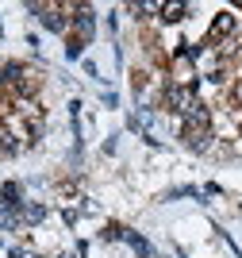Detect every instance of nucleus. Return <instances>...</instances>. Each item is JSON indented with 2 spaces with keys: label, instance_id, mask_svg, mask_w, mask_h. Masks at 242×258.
Listing matches in <instances>:
<instances>
[{
  "label": "nucleus",
  "instance_id": "2",
  "mask_svg": "<svg viewBox=\"0 0 242 258\" xmlns=\"http://www.w3.org/2000/svg\"><path fill=\"white\" fill-rule=\"evenodd\" d=\"M185 143L192 151H208L211 147V131L208 127H185Z\"/></svg>",
  "mask_w": 242,
  "mask_h": 258
},
{
  "label": "nucleus",
  "instance_id": "4",
  "mask_svg": "<svg viewBox=\"0 0 242 258\" xmlns=\"http://www.w3.org/2000/svg\"><path fill=\"white\" fill-rule=\"evenodd\" d=\"M39 20H42V27H46V31H65V16H62L58 8H42Z\"/></svg>",
  "mask_w": 242,
  "mask_h": 258
},
{
  "label": "nucleus",
  "instance_id": "5",
  "mask_svg": "<svg viewBox=\"0 0 242 258\" xmlns=\"http://www.w3.org/2000/svg\"><path fill=\"white\" fill-rule=\"evenodd\" d=\"M123 239H127V243H131V247H135L142 258H150V254H154V250H150V243H146L142 235H135V231H123Z\"/></svg>",
  "mask_w": 242,
  "mask_h": 258
},
{
  "label": "nucleus",
  "instance_id": "11",
  "mask_svg": "<svg viewBox=\"0 0 242 258\" xmlns=\"http://www.w3.org/2000/svg\"><path fill=\"white\" fill-rule=\"evenodd\" d=\"M58 258H73V254H58Z\"/></svg>",
  "mask_w": 242,
  "mask_h": 258
},
{
  "label": "nucleus",
  "instance_id": "10",
  "mask_svg": "<svg viewBox=\"0 0 242 258\" xmlns=\"http://www.w3.org/2000/svg\"><path fill=\"white\" fill-rule=\"evenodd\" d=\"M234 104L242 108V81H238V85H234Z\"/></svg>",
  "mask_w": 242,
  "mask_h": 258
},
{
  "label": "nucleus",
  "instance_id": "3",
  "mask_svg": "<svg viewBox=\"0 0 242 258\" xmlns=\"http://www.w3.org/2000/svg\"><path fill=\"white\" fill-rule=\"evenodd\" d=\"M73 23H77V31H81V39H93V31H96V16H93V8H77Z\"/></svg>",
  "mask_w": 242,
  "mask_h": 258
},
{
  "label": "nucleus",
  "instance_id": "6",
  "mask_svg": "<svg viewBox=\"0 0 242 258\" xmlns=\"http://www.w3.org/2000/svg\"><path fill=\"white\" fill-rule=\"evenodd\" d=\"M42 216H46V208H42V205H27V208H23V220H27V224H39Z\"/></svg>",
  "mask_w": 242,
  "mask_h": 258
},
{
  "label": "nucleus",
  "instance_id": "8",
  "mask_svg": "<svg viewBox=\"0 0 242 258\" xmlns=\"http://www.w3.org/2000/svg\"><path fill=\"white\" fill-rule=\"evenodd\" d=\"M8 258H39V254H35V250H27V247H12Z\"/></svg>",
  "mask_w": 242,
  "mask_h": 258
},
{
  "label": "nucleus",
  "instance_id": "1",
  "mask_svg": "<svg viewBox=\"0 0 242 258\" xmlns=\"http://www.w3.org/2000/svg\"><path fill=\"white\" fill-rule=\"evenodd\" d=\"M166 108H173V112L185 116V112L192 108V89L189 85H169L166 89Z\"/></svg>",
  "mask_w": 242,
  "mask_h": 258
},
{
  "label": "nucleus",
  "instance_id": "7",
  "mask_svg": "<svg viewBox=\"0 0 242 258\" xmlns=\"http://www.w3.org/2000/svg\"><path fill=\"white\" fill-rule=\"evenodd\" d=\"M231 16H227V12H223V16H219V20H215V27H211V31H215V35H223V31H231Z\"/></svg>",
  "mask_w": 242,
  "mask_h": 258
},
{
  "label": "nucleus",
  "instance_id": "9",
  "mask_svg": "<svg viewBox=\"0 0 242 258\" xmlns=\"http://www.w3.org/2000/svg\"><path fill=\"white\" fill-rule=\"evenodd\" d=\"M181 16H185V4H169L166 8V20H181Z\"/></svg>",
  "mask_w": 242,
  "mask_h": 258
},
{
  "label": "nucleus",
  "instance_id": "12",
  "mask_svg": "<svg viewBox=\"0 0 242 258\" xmlns=\"http://www.w3.org/2000/svg\"><path fill=\"white\" fill-rule=\"evenodd\" d=\"M0 135H4V127H0Z\"/></svg>",
  "mask_w": 242,
  "mask_h": 258
}]
</instances>
